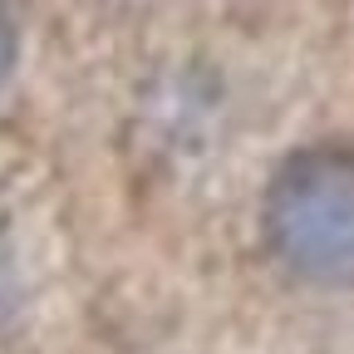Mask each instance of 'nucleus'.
I'll list each match as a JSON object with an SVG mask.
<instances>
[{
    "instance_id": "obj_1",
    "label": "nucleus",
    "mask_w": 354,
    "mask_h": 354,
    "mask_svg": "<svg viewBox=\"0 0 354 354\" xmlns=\"http://www.w3.org/2000/svg\"><path fill=\"white\" fill-rule=\"evenodd\" d=\"M276 256L315 286H354V153L305 148L266 192Z\"/></svg>"
},
{
    "instance_id": "obj_2",
    "label": "nucleus",
    "mask_w": 354,
    "mask_h": 354,
    "mask_svg": "<svg viewBox=\"0 0 354 354\" xmlns=\"http://www.w3.org/2000/svg\"><path fill=\"white\" fill-rule=\"evenodd\" d=\"M10 59H15V25H10V15H6V6H0V79H6V69H10Z\"/></svg>"
}]
</instances>
